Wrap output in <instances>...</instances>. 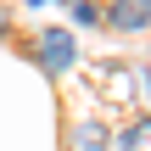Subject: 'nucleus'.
Returning <instances> with one entry per match:
<instances>
[{
	"instance_id": "39448f33",
	"label": "nucleus",
	"mask_w": 151,
	"mask_h": 151,
	"mask_svg": "<svg viewBox=\"0 0 151 151\" xmlns=\"http://www.w3.org/2000/svg\"><path fill=\"white\" fill-rule=\"evenodd\" d=\"M73 17H78V22H101V17H95V6H90V0H73Z\"/></svg>"
},
{
	"instance_id": "7ed1b4c3",
	"label": "nucleus",
	"mask_w": 151,
	"mask_h": 151,
	"mask_svg": "<svg viewBox=\"0 0 151 151\" xmlns=\"http://www.w3.org/2000/svg\"><path fill=\"white\" fill-rule=\"evenodd\" d=\"M118 151H151V118L129 123V129H123V140H118Z\"/></svg>"
},
{
	"instance_id": "423d86ee",
	"label": "nucleus",
	"mask_w": 151,
	"mask_h": 151,
	"mask_svg": "<svg viewBox=\"0 0 151 151\" xmlns=\"http://www.w3.org/2000/svg\"><path fill=\"white\" fill-rule=\"evenodd\" d=\"M62 6H73V0H62Z\"/></svg>"
},
{
	"instance_id": "f03ea898",
	"label": "nucleus",
	"mask_w": 151,
	"mask_h": 151,
	"mask_svg": "<svg viewBox=\"0 0 151 151\" xmlns=\"http://www.w3.org/2000/svg\"><path fill=\"white\" fill-rule=\"evenodd\" d=\"M106 22L123 28V34H140L151 22V0H112V6H106Z\"/></svg>"
},
{
	"instance_id": "20e7f679",
	"label": "nucleus",
	"mask_w": 151,
	"mask_h": 151,
	"mask_svg": "<svg viewBox=\"0 0 151 151\" xmlns=\"http://www.w3.org/2000/svg\"><path fill=\"white\" fill-rule=\"evenodd\" d=\"M101 140H106V134H101L95 123H84V129H78V146H84V151H95V146H101Z\"/></svg>"
},
{
	"instance_id": "f257e3e1",
	"label": "nucleus",
	"mask_w": 151,
	"mask_h": 151,
	"mask_svg": "<svg viewBox=\"0 0 151 151\" xmlns=\"http://www.w3.org/2000/svg\"><path fill=\"white\" fill-rule=\"evenodd\" d=\"M34 50H39V67H45V73H67V67L78 62V45H73V34H62V28H39Z\"/></svg>"
}]
</instances>
